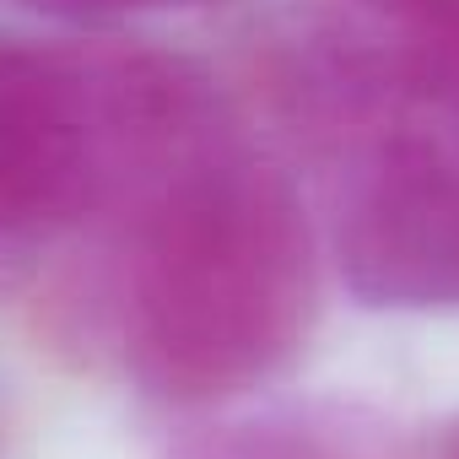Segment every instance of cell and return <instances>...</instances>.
I'll use <instances>...</instances> for the list:
<instances>
[{"instance_id":"obj_6","label":"cell","mask_w":459,"mask_h":459,"mask_svg":"<svg viewBox=\"0 0 459 459\" xmlns=\"http://www.w3.org/2000/svg\"><path fill=\"white\" fill-rule=\"evenodd\" d=\"M443 459H459V432H454V443H448V454Z\"/></svg>"},{"instance_id":"obj_2","label":"cell","mask_w":459,"mask_h":459,"mask_svg":"<svg viewBox=\"0 0 459 459\" xmlns=\"http://www.w3.org/2000/svg\"><path fill=\"white\" fill-rule=\"evenodd\" d=\"M346 271L373 303H459V168L427 152L389 162L351 211Z\"/></svg>"},{"instance_id":"obj_5","label":"cell","mask_w":459,"mask_h":459,"mask_svg":"<svg viewBox=\"0 0 459 459\" xmlns=\"http://www.w3.org/2000/svg\"><path fill=\"white\" fill-rule=\"evenodd\" d=\"M65 17H125V12H152V6H189V0H39Z\"/></svg>"},{"instance_id":"obj_3","label":"cell","mask_w":459,"mask_h":459,"mask_svg":"<svg viewBox=\"0 0 459 459\" xmlns=\"http://www.w3.org/2000/svg\"><path fill=\"white\" fill-rule=\"evenodd\" d=\"M92 178L82 82L44 49L0 44V221L65 216Z\"/></svg>"},{"instance_id":"obj_4","label":"cell","mask_w":459,"mask_h":459,"mask_svg":"<svg viewBox=\"0 0 459 459\" xmlns=\"http://www.w3.org/2000/svg\"><path fill=\"white\" fill-rule=\"evenodd\" d=\"M178 459H335V454L287 427H238V432H211L189 443Z\"/></svg>"},{"instance_id":"obj_1","label":"cell","mask_w":459,"mask_h":459,"mask_svg":"<svg viewBox=\"0 0 459 459\" xmlns=\"http://www.w3.org/2000/svg\"><path fill=\"white\" fill-rule=\"evenodd\" d=\"M308 319V238L265 173H205L157 216L135 276V373L168 400L265 378Z\"/></svg>"}]
</instances>
